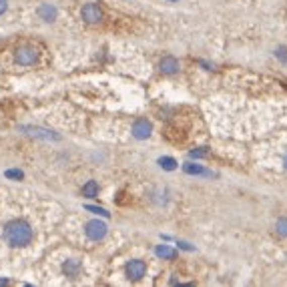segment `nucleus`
<instances>
[{"instance_id":"9d476101","label":"nucleus","mask_w":287,"mask_h":287,"mask_svg":"<svg viewBox=\"0 0 287 287\" xmlns=\"http://www.w3.org/2000/svg\"><path fill=\"white\" fill-rule=\"evenodd\" d=\"M63 273H65L67 277H71V279H77L79 273H81V263H79L77 259L65 261V263H63Z\"/></svg>"},{"instance_id":"412c9836","label":"nucleus","mask_w":287,"mask_h":287,"mask_svg":"<svg viewBox=\"0 0 287 287\" xmlns=\"http://www.w3.org/2000/svg\"><path fill=\"white\" fill-rule=\"evenodd\" d=\"M8 283V279H0V285H6Z\"/></svg>"},{"instance_id":"6ab92c4d","label":"nucleus","mask_w":287,"mask_h":287,"mask_svg":"<svg viewBox=\"0 0 287 287\" xmlns=\"http://www.w3.org/2000/svg\"><path fill=\"white\" fill-rule=\"evenodd\" d=\"M87 209H89V211H95V213H98V215H104V217H108V213H106L104 209H98V207H91V205H89Z\"/></svg>"},{"instance_id":"f03ea898","label":"nucleus","mask_w":287,"mask_h":287,"mask_svg":"<svg viewBox=\"0 0 287 287\" xmlns=\"http://www.w3.org/2000/svg\"><path fill=\"white\" fill-rule=\"evenodd\" d=\"M38 59H40V52L32 44H22L14 50V61L20 67H34L38 63Z\"/></svg>"},{"instance_id":"ddd939ff","label":"nucleus","mask_w":287,"mask_h":287,"mask_svg":"<svg viewBox=\"0 0 287 287\" xmlns=\"http://www.w3.org/2000/svg\"><path fill=\"white\" fill-rule=\"evenodd\" d=\"M83 197H87V199L98 197V183H96V181H87V183L83 185Z\"/></svg>"},{"instance_id":"dca6fc26","label":"nucleus","mask_w":287,"mask_h":287,"mask_svg":"<svg viewBox=\"0 0 287 287\" xmlns=\"http://www.w3.org/2000/svg\"><path fill=\"white\" fill-rule=\"evenodd\" d=\"M275 56H277L281 63H287V48H285V46H279V48H275Z\"/></svg>"},{"instance_id":"2eb2a0df","label":"nucleus","mask_w":287,"mask_h":287,"mask_svg":"<svg viewBox=\"0 0 287 287\" xmlns=\"http://www.w3.org/2000/svg\"><path fill=\"white\" fill-rule=\"evenodd\" d=\"M275 231H277L281 237H287V217H279V219H277Z\"/></svg>"},{"instance_id":"4be33fe9","label":"nucleus","mask_w":287,"mask_h":287,"mask_svg":"<svg viewBox=\"0 0 287 287\" xmlns=\"http://www.w3.org/2000/svg\"><path fill=\"white\" fill-rule=\"evenodd\" d=\"M283 167H285V169H287V155H285V157H283Z\"/></svg>"},{"instance_id":"4468645a","label":"nucleus","mask_w":287,"mask_h":287,"mask_svg":"<svg viewBox=\"0 0 287 287\" xmlns=\"http://www.w3.org/2000/svg\"><path fill=\"white\" fill-rule=\"evenodd\" d=\"M157 163H159V167L165 169V171H175V169H177V161L171 159V157H161Z\"/></svg>"},{"instance_id":"f8f14e48","label":"nucleus","mask_w":287,"mask_h":287,"mask_svg":"<svg viewBox=\"0 0 287 287\" xmlns=\"http://www.w3.org/2000/svg\"><path fill=\"white\" fill-rule=\"evenodd\" d=\"M155 253H157V257L167 259V261H173V259L177 257V251H175V249H171L169 245H159V247L155 249Z\"/></svg>"},{"instance_id":"f3484780","label":"nucleus","mask_w":287,"mask_h":287,"mask_svg":"<svg viewBox=\"0 0 287 287\" xmlns=\"http://www.w3.org/2000/svg\"><path fill=\"white\" fill-rule=\"evenodd\" d=\"M189 157H191V159H203V157H207V151L197 149V151H191V153H189Z\"/></svg>"},{"instance_id":"0eeeda50","label":"nucleus","mask_w":287,"mask_h":287,"mask_svg":"<svg viewBox=\"0 0 287 287\" xmlns=\"http://www.w3.org/2000/svg\"><path fill=\"white\" fill-rule=\"evenodd\" d=\"M36 14H38V18H40L42 22L50 24V22H54V20L59 18V8H56L54 4H50V2H42V4L36 8Z\"/></svg>"},{"instance_id":"39448f33","label":"nucleus","mask_w":287,"mask_h":287,"mask_svg":"<svg viewBox=\"0 0 287 287\" xmlns=\"http://www.w3.org/2000/svg\"><path fill=\"white\" fill-rule=\"evenodd\" d=\"M131 133H133V137L137 139V141H145V139H149L151 137V133H153V123L149 121V119H137L135 123H133V129H131Z\"/></svg>"},{"instance_id":"5701e85b","label":"nucleus","mask_w":287,"mask_h":287,"mask_svg":"<svg viewBox=\"0 0 287 287\" xmlns=\"http://www.w3.org/2000/svg\"><path fill=\"white\" fill-rule=\"evenodd\" d=\"M169 2H179V0H169Z\"/></svg>"},{"instance_id":"aec40b11","label":"nucleus","mask_w":287,"mask_h":287,"mask_svg":"<svg viewBox=\"0 0 287 287\" xmlns=\"http://www.w3.org/2000/svg\"><path fill=\"white\" fill-rule=\"evenodd\" d=\"M8 10V0H0V16Z\"/></svg>"},{"instance_id":"20e7f679","label":"nucleus","mask_w":287,"mask_h":287,"mask_svg":"<svg viewBox=\"0 0 287 287\" xmlns=\"http://www.w3.org/2000/svg\"><path fill=\"white\" fill-rule=\"evenodd\" d=\"M106 233H108L106 223H102V221H98V219H91V221H87V225H85V235H87L91 241H102V239L106 237Z\"/></svg>"},{"instance_id":"f257e3e1","label":"nucleus","mask_w":287,"mask_h":287,"mask_svg":"<svg viewBox=\"0 0 287 287\" xmlns=\"http://www.w3.org/2000/svg\"><path fill=\"white\" fill-rule=\"evenodd\" d=\"M4 239L14 249L28 247L32 243V239H34V231H32L30 223H26L24 219H14V221L6 223V227H4Z\"/></svg>"},{"instance_id":"423d86ee","label":"nucleus","mask_w":287,"mask_h":287,"mask_svg":"<svg viewBox=\"0 0 287 287\" xmlns=\"http://www.w3.org/2000/svg\"><path fill=\"white\" fill-rule=\"evenodd\" d=\"M127 277L131 279V281H139V279H143L145 277V273H147V263L145 261H141V259H133V261H129L127 263Z\"/></svg>"},{"instance_id":"9b49d317","label":"nucleus","mask_w":287,"mask_h":287,"mask_svg":"<svg viewBox=\"0 0 287 287\" xmlns=\"http://www.w3.org/2000/svg\"><path fill=\"white\" fill-rule=\"evenodd\" d=\"M183 171H185L187 175H201V177H211V171H207V169H203L201 165H195V163H185V165H183Z\"/></svg>"},{"instance_id":"a211bd4d","label":"nucleus","mask_w":287,"mask_h":287,"mask_svg":"<svg viewBox=\"0 0 287 287\" xmlns=\"http://www.w3.org/2000/svg\"><path fill=\"white\" fill-rule=\"evenodd\" d=\"M6 177H10V179H22L24 175H22V171H6Z\"/></svg>"},{"instance_id":"6e6552de","label":"nucleus","mask_w":287,"mask_h":287,"mask_svg":"<svg viewBox=\"0 0 287 287\" xmlns=\"http://www.w3.org/2000/svg\"><path fill=\"white\" fill-rule=\"evenodd\" d=\"M179 69H181L179 61H177L175 56H171V54L163 56L161 63H159V71H161L163 75H175V73H179Z\"/></svg>"},{"instance_id":"1a4fd4ad","label":"nucleus","mask_w":287,"mask_h":287,"mask_svg":"<svg viewBox=\"0 0 287 287\" xmlns=\"http://www.w3.org/2000/svg\"><path fill=\"white\" fill-rule=\"evenodd\" d=\"M20 129L26 131V135H30V137H40V139H46V141H50V139L59 141V135H54L48 129H40V127H20Z\"/></svg>"},{"instance_id":"7ed1b4c3","label":"nucleus","mask_w":287,"mask_h":287,"mask_svg":"<svg viewBox=\"0 0 287 287\" xmlns=\"http://www.w3.org/2000/svg\"><path fill=\"white\" fill-rule=\"evenodd\" d=\"M81 18L87 24H100L102 18H104V12H102V8L96 2H89V4H85L81 8Z\"/></svg>"}]
</instances>
